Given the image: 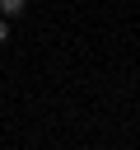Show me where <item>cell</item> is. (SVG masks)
<instances>
[{
    "instance_id": "obj_1",
    "label": "cell",
    "mask_w": 140,
    "mask_h": 150,
    "mask_svg": "<svg viewBox=\"0 0 140 150\" xmlns=\"http://www.w3.org/2000/svg\"><path fill=\"white\" fill-rule=\"evenodd\" d=\"M0 14L5 19H23L28 14V0H0Z\"/></svg>"
},
{
    "instance_id": "obj_2",
    "label": "cell",
    "mask_w": 140,
    "mask_h": 150,
    "mask_svg": "<svg viewBox=\"0 0 140 150\" xmlns=\"http://www.w3.org/2000/svg\"><path fill=\"white\" fill-rule=\"evenodd\" d=\"M0 42H9V19L0 14Z\"/></svg>"
}]
</instances>
